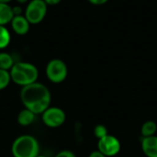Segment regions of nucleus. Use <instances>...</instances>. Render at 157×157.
I'll list each match as a JSON object with an SVG mask.
<instances>
[{
  "mask_svg": "<svg viewBox=\"0 0 157 157\" xmlns=\"http://www.w3.org/2000/svg\"><path fill=\"white\" fill-rule=\"evenodd\" d=\"M11 82V76L9 71L0 69V91L8 86Z\"/></svg>",
  "mask_w": 157,
  "mask_h": 157,
  "instance_id": "nucleus-15",
  "label": "nucleus"
},
{
  "mask_svg": "<svg viewBox=\"0 0 157 157\" xmlns=\"http://www.w3.org/2000/svg\"><path fill=\"white\" fill-rule=\"evenodd\" d=\"M12 11H13L14 16H20L22 14V8L21 6H18L12 7Z\"/></svg>",
  "mask_w": 157,
  "mask_h": 157,
  "instance_id": "nucleus-19",
  "label": "nucleus"
},
{
  "mask_svg": "<svg viewBox=\"0 0 157 157\" xmlns=\"http://www.w3.org/2000/svg\"><path fill=\"white\" fill-rule=\"evenodd\" d=\"M11 27L14 32L19 36L26 35L29 30V22L25 17V16H14L11 22Z\"/></svg>",
  "mask_w": 157,
  "mask_h": 157,
  "instance_id": "nucleus-8",
  "label": "nucleus"
},
{
  "mask_svg": "<svg viewBox=\"0 0 157 157\" xmlns=\"http://www.w3.org/2000/svg\"><path fill=\"white\" fill-rule=\"evenodd\" d=\"M20 100L25 109L39 115L42 114L50 107L52 95L45 85L35 82L21 88Z\"/></svg>",
  "mask_w": 157,
  "mask_h": 157,
  "instance_id": "nucleus-1",
  "label": "nucleus"
},
{
  "mask_svg": "<svg viewBox=\"0 0 157 157\" xmlns=\"http://www.w3.org/2000/svg\"><path fill=\"white\" fill-rule=\"evenodd\" d=\"M94 134H95V136H96L98 140H100V139H102L103 137L107 136L109 133H108V130H107L106 126L99 124V125H97V126L95 127V129H94Z\"/></svg>",
  "mask_w": 157,
  "mask_h": 157,
  "instance_id": "nucleus-16",
  "label": "nucleus"
},
{
  "mask_svg": "<svg viewBox=\"0 0 157 157\" xmlns=\"http://www.w3.org/2000/svg\"><path fill=\"white\" fill-rule=\"evenodd\" d=\"M47 78L54 84H60L63 82L68 74L67 65L61 59H52L51 60L45 69Z\"/></svg>",
  "mask_w": 157,
  "mask_h": 157,
  "instance_id": "nucleus-4",
  "label": "nucleus"
},
{
  "mask_svg": "<svg viewBox=\"0 0 157 157\" xmlns=\"http://www.w3.org/2000/svg\"><path fill=\"white\" fill-rule=\"evenodd\" d=\"M88 157H107V156H105V155H104L103 154H101L99 151H95V152L91 153Z\"/></svg>",
  "mask_w": 157,
  "mask_h": 157,
  "instance_id": "nucleus-20",
  "label": "nucleus"
},
{
  "mask_svg": "<svg viewBox=\"0 0 157 157\" xmlns=\"http://www.w3.org/2000/svg\"><path fill=\"white\" fill-rule=\"evenodd\" d=\"M19 4H25V3H27L29 0H17Z\"/></svg>",
  "mask_w": 157,
  "mask_h": 157,
  "instance_id": "nucleus-22",
  "label": "nucleus"
},
{
  "mask_svg": "<svg viewBox=\"0 0 157 157\" xmlns=\"http://www.w3.org/2000/svg\"><path fill=\"white\" fill-rule=\"evenodd\" d=\"M47 4L44 0H31L25 9V17L29 24L36 25L40 23L47 14Z\"/></svg>",
  "mask_w": 157,
  "mask_h": 157,
  "instance_id": "nucleus-5",
  "label": "nucleus"
},
{
  "mask_svg": "<svg viewBox=\"0 0 157 157\" xmlns=\"http://www.w3.org/2000/svg\"><path fill=\"white\" fill-rule=\"evenodd\" d=\"M54 157H75V155L69 150H63L59 152Z\"/></svg>",
  "mask_w": 157,
  "mask_h": 157,
  "instance_id": "nucleus-17",
  "label": "nucleus"
},
{
  "mask_svg": "<svg viewBox=\"0 0 157 157\" xmlns=\"http://www.w3.org/2000/svg\"><path fill=\"white\" fill-rule=\"evenodd\" d=\"M42 122L49 128H58L62 126L65 120V112L57 107H49L41 114Z\"/></svg>",
  "mask_w": 157,
  "mask_h": 157,
  "instance_id": "nucleus-6",
  "label": "nucleus"
},
{
  "mask_svg": "<svg viewBox=\"0 0 157 157\" xmlns=\"http://www.w3.org/2000/svg\"><path fill=\"white\" fill-rule=\"evenodd\" d=\"M14 17L12 6L8 4L0 3V26H5L11 22Z\"/></svg>",
  "mask_w": 157,
  "mask_h": 157,
  "instance_id": "nucleus-11",
  "label": "nucleus"
},
{
  "mask_svg": "<svg viewBox=\"0 0 157 157\" xmlns=\"http://www.w3.org/2000/svg\"><path fill=\"white\" fill-rule=\"evenodd\" d=\"M36 157H47V156H45V155H37Z\"/></svg>",
  "mask_w": 157,
  "mask_h": 157,
  "instance_id": "nucleus-24",
  "label": "nucleus"
},
{
  "mask_svg": "<svg viewBox=\"0 0 157 157\" xmlns=\"http://www.w3.org/2000/svg\"><path fill=\"white\" fill-rule=\"evenodd\" d=\"M12 0H0V3H5V4H8L9 2H11Z\"/></svg>",
  "mask_w": 157,
  "mask_h": 157,
  "instance_id": "nucleus-23",
  "label": "nucleus"
},
{
  "mask_svg": "<svg viewBox=\"0 0 157 157\" xmlns=\"http://www.w3.org/2000/svg\"><path fill=\"white\" fill-rule=\"evenodd\" d=\"M157 131V124L153 121H148L144 122L142 126L141 132L144 137L154 136Z\"/></svg>",
  "mask_w": 157,
  "mask_h": 157,
  "instance_id": "nucleus-13",
  "label": "nucleus"
},
{
  "mask_svg": "<svg viewBox=\"0 0 157 157\" xmlns=\"http://www.w3.org/2000/svg\"><path fill=\"white\" fill-rule=\"evenodd\" d=\"M11 40V36L8 29L5 26H0V50L6 48Z\"/></svg>",
  "mask_w": 157,
  "mask_h": 157,
  "instance_id": "nucleus-14",
  "label": "nucleus"
},
{
  "mask_svg": "<svg viewBox=\"0 0 157 157\" xmlns=\"http://www.w3.org/2000/svg\"><path fill=\"white\" fill-rule=\"evenodd\" d=\"M45 3L47 5H50V6H55V5H58L62 0H44Z\"/></svg>",
  "mask_w": 157,
  "mask_h": 157,
  "instance_id": "nucleus-21",
  "label": "nucleus"
},
{
  "mask_svg": "<svg viewBox=\"0 0 157 157\" xmlns=\"http://www.w3.org/2000/svg\"><path fill=\"white\" fill-rule=\"evenodd\" d=\"M90 4L95 5V6H101L106 4L109 0H87Z\"/></svg>",
  "mask_w": 157,
  "mask_h": 157,
  "instance_id": "nucleus-18",
  "label": "nucleus"
},
{
  "mask_svg": "<svg viewBox=\"0 0 157 157\" xmlns=\"http://www.w3.org/2000/svg\"><path fill=\"white\" fill-rule=\"evenodd\" d=\"M9 73L11 81L22 87L37 82L39 77L38 68L27 62H16Z\"/></svg>",
  "mask_w": 157,
  "mask_h": 157,
  "instance_id": "nucleus-2",
  "label": "nucleus"
},
{
  "mask_svg": "<svg viewBox=\"0 0 157 157\" xmlns=\"http://www.w3.org/2000/svg\"><path fill=\"white\" fill-rule=\"evenodd\" d=\"M11 153L14 157H36L40 155L39 142L32 135H20L13 142Z\"/></svg>",
  "mask_w": 157,
  "mask_h": 157,
  "instance_id": "nucleus-3",
  "label": "nucleus"
},
{
  "mask_svg": "<svg viewBox=\"0 0 157 157\" xmlns=\"http://www.w3.org/2000/svg\"><path fill=\"white\" fill-rule=\"evenodd\" d=\"M98 151L105 156H115L121 151V143L113 135L108 134L98 140Z\"/></svg>",
  "mask_w": 157,
  "mask_h": 157,
  "instance_id": "nucleus-7",
  "label": "nucleus"
},
{
  "mask_svg": "<svg viewBox=\"0 0 157 157\" xmlns=\"http://www.w3.org/2000/svg\"><path fill=\"white\" fill-rule=\"evenodd\" d=\"M35 116L36 114H34L32 111H30L28 109H24L20 110L19 113L17 114V121L20 126H29L34 122Z\"/></svg>",
  "mask_w": 157,
  "mask_h": 157,
  "instance_id": "nucleus-10",
  "label": "nucleus"
},
{
  "mask_svg": "<svg viewBox=\"0 0 157 157\" xmlns=\"http://www.w3.org/2000/svg\"><path fill=\"white\" fill-rule=\"evenodd\" d=\"M142 149L147 157H157V137H144L142 141Z\"/></svg>",
  "mask_w": 157,
  "mask_h": 157,
  "instance_id": "nucleus-9",
  "label": "nucleus"
},
{
  "mask_svg": "<svg viewBox=\"0 0 157 157\" xmlns=\"http://www.w3.org/2000/svg\"><path fill=\"white\" fill-rule=\"evenodd\" d=\"M15 63L14 57L10 53L6 52H0V69L10 71Z\"/></svg>",
  "mask_w": 157,
  "mask_h": 157,
  "instance_id": "nucleus-12",
  "label": "nucleus"
}]
</instances>
